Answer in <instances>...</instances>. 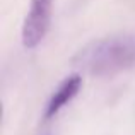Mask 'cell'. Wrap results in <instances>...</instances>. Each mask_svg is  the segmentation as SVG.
Returning <instances> with one entry per match:
<instances>
[{
  "instance_id": "obj_2",
  "label": "cell",
  "mask_w": 135,
  "mask_h": 135,
  "mask_svg": "<svg viewBox=\"0 0 135 135\" xmlns=\"http://www.w3.org/2000/svg\"><path fill=\"white\" fill-rule=\"evenodd\" d=\"M53 0H31L27 16L22 24V45L34 48L41 43L50 27Z\"/></svg>"
},
{
  "instance_id": "obj_3",
  "label": "cell",
  "mask_w": 135,
  "mask_h": 135,
  "mask_svg": "<svg viewBox=\"0 0 135 135\" xmlns=\"http://www.w3.org/2000/svg\"><path fill=\"white\" fill-rule=\"evenodd\" d=\"M80 86H82V77L79 74H72L67 79H63V82L56 87V91L53 92V96L50 98L48 104H46V111H45V118H51L55 116L63 106L69 101H72L75 98V94L79 92Z\"/></svg>"
},
{
  "instance_id": "obj_1",
  "label": "cell",
  "mask_w": 135,
  "mask_h": 135,
  "mask_svg": "<svg viewBox=\"0 0 135 135\" xmlns=\"http://www.w3.org/2000/svg\"><path fill=\"white\" fill-rule=\"evenodd\" d=\"M77 62L94 75H111L135 62V41L130 38H106L94 41L79 53Z\"/></svg>"
}]
</instances>
